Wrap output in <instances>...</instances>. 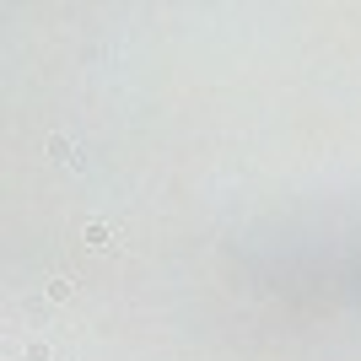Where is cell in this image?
Segmentation results:
<instances>
[{"mask_svg": "<svg viewBox=\"0 0 361 361\" xmlns=\"http://www.w3.org/2000/svg\"><path fill=\"white\" fill-rule=\"evenodd\" d=\"M87 243H92V248H114V238H108V226H97V221L87 226Z\"/></svg>", "mask_w": 361, "mask_h": 361, "instance_id": "cell-1", "label": "cell"}, {"mask_svg": "<svg viewBox=\"0 0 361 361\" xmlns=\"http://www.w3.org/2000/svg\"><path fill=\"white\" fill-rule=\"evenodd\" d=\"M22 361H54V350H49V345H44V340H32V345H27V350H22Z\"/></svg>", "mask_w": 361, "mask_h": 361, "instance_id": "cell-2", "label": "cell"}, {"mask_svg": "<svg viewBox=\"0 0 361 361\" xmlns=\"http://www.w3.org/2000/svg\"><path fill=\"white\" fill-rule=\"evenodd\" d=\"M71 297V281H49V302H65Z\"/></svg>", "mask_w": 361, "mask_h": 361, "instance_id": "cell-3", "label": "cell"}]
</instances>
